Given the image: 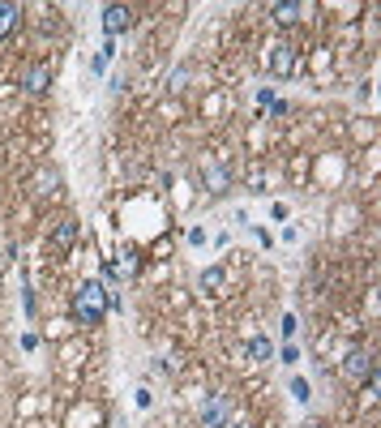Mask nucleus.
<instances>
[{"mask_svg": "<svg viewBox=\"0 0 381 428\" xmlns=\"http://www.w3.org/2000/svg\"><path fill=\"white\" fill-rule=\"evenodd\" d=\"M107 308H116V296H107L103 291V283H82L77 287V296H73V317H77V325H99L107 317Z\"/></svg>", "mask_w": 381, "mask_h": 428, "instance_id": "f257e3e1", "label": "nucleus"}, {"mask_svg": "<svg viewBox=\"0 0 381 428\" xmlns=\"http://www.w3.org/2000/svg\"><path fill=\"white\" fill-rule=\"evenodd\" d=\"M129 26H133V9L129 5H107L103 9V30H107V39L120 34V30H129Z\"/></svg>", "mask_w": 381, "mask_h": 428, "instance_id": "f03ea898", "label": "nucleus"}, {"mask_svg": "<svg viewBox=\"0 0 381 428\" xmlns=\"http://www.w3.org/2000/svg\"><path fill=\"white\" fill-rule=\"evenodd\" d=\"M343 373H347L351 381H369V377H373V360H369V352H347V356H343Z\"/></svg>", "mask_w": 381, "mask_h": 428, "instance_id": "7ed1b4c3", "label": "nucleus"}, {"mask_svg": "<svg viewBox=\"0 0 381 428\" xmlns=\"http://www.w3.org/2000/svg\"><path fill=\"white\" fill-rule=\"evenodd\" d=\"M56 189H60V171L56 167H39L34 171V193H39V197H52Z\"/></svg>", "mask_w": 381, "mask_h": 428, "instance_id": "20e7f679", "label": "nucleus"}, {"mask_svg": "<svg viewBox=\"0 0 381 428\" xmlns=\"http://www.w3.org/2000/svg\"><path fill=\"white\" fill-rule=\"evenodd\" d=\"M30 94H43L48 86H52V65H34L30 73H26V82H22Z\"/></svg>", "mask_w": 381, "mask_h": 428, "instance_id": "39448f33", "label": "nucleus"}, {"mask_svg": "<svg viewBox=\"0 0 381 428\" xmlns=\"http://www.w3.org/2000/svg\"><path fill=\"white\" fill-rule=\"evenodd\" d=\"M52 244H56V248H73V244H77V223H73V219H60V223L52 227Z\"/></svg>", "mask_w": 381, "mask_h": 428, "instance_id": "423d86ee", "label": "nucleus"}, {"mask_svg": "<svg viewBox=\"0 0 381 428\" xmlns=\"http://www.w3.org/2000/svg\"><path fill=\"white\" fill-rule=\"evenodd\" d=\"M270 69H274L278 77H291V73H296V52H291V47H274Z\"/></svg>", "mask_w": 381, "mask_h": 428, "instance_id": "0eeeda50", "label": "nucleus"}, {"mask_svg": "<svg viewBox=\"0 0 381 428\" xmlns=\"http://www.w3.org/2000/svg\"><path fill=\"white\" fill-rule=\"evenodd\" d=\"M227 184H231V176H227V167H218V163H210V167H206V189H210V193H227Z\"/></svg>", "mask_w": 381, "mask_h": 428, "instance_id": "6e6552de", "label": "nucleus"}, {"mask_svg": "<svg viewBox=\"0 0 381 428\" xmlns=\"http://www.w3.org/2000/svg\"><path fill=\"white\" fill-rule=\"evenodd\" d=\"M17 17H22V9L9 5V0H0V39H5V34L17 26Z\"/></svg>", "mask_w": 381, "mask_h": 428, "instance_id": "1a4fd4ad", "label": "nucleus"}, {"mask_svg": "<svg viewBox=\"0 0 381 428\" xmlns=\"http://www.w3.org/2000/svg\"><path fill=\"white\" fill-rule=\"evenodd\" d=\"M223 424H227V403L214 398V403L206 407V428H223Z\"/></svg>", "mask_w": 381, "mask_h": 428, "instance_id": "9d476101", "label": "nucleus"}, {"mask_svg": "<svg viewBox=\"0 0 381 428\" xmlns=\"http://www.w3.org/2000/svg\"><path fill=\"white\" fill-rule=\"evenodd\" d=\"M227 283V275H223V266H210V270H202V291H218Z\"/></svg>", "mask_w": 381, "mask_h": 428, "instance_id": "9b49d317", "label": "nucleus"}, {"mask_svg": "<svg viewBox=\"0 0 381 428\" xmlns=\"http://www.w3.org/2000/svg\"><path fill=\"white\" fill-rule=\"evenodd\" d=\"M270 352H274V347H270V339H262V334H257V339L249 343V360H257V364H266V360H270Z\"/></svg>", "mask_w": 381, "mask_h": 428, "instance_id": "f8f14e48", "label": "nucleus"}, {"mask_svg": "<svg viewBox=\"0 0 381 428\" xmlns=\"http://www.w3.org/2000/svg\"><path fill=\"white\" fill-rule=\"evenodd\" d=\"M296 17H300V5H274V22L278 26H291Z\"/></svg>", "mask_w": 381, "mask_h": 428, "instance_id": "ddd939ff", "label": "nucleus"}, {"mask_svg": "<svg viewBox=\"0 0 381 428\" xmlns=\"http://www.w3.org/2000/svg\"><path fill=\"white\" fill-rule=\"evenodd\" d=\"M185 82H189V69H176V73H172V82H167V90L180 94V90H185Z\"/></svg>", "mask_w": 381, "mask_h": 428, "instance_id": "4468645a", "label": "nucleus"}, {"mask_svg": "<svg viewBox=\"0 0 381 428\" xmlns=\"http://www.w3.org/2000/svg\"><path fill=\"white\" fill-rule=\"evenodd\" d=\"M107 61H112V43H103V47H99V56H94V69H107Z\"/></svg>", "mask_w": 381, "mask_h": 428, "instance_id": "2eb2a0df", "label": "nucleus"}, {"mask_svg": "<svg viewBox=\"0 0 381 428\" xmlns=\"http://www.w3.org/2000/svg\"><path fill=\"white\" fill-rule=\"evenodd\" d=\"M291 394L305 403V398H309V381H291Z\"/></svg>", "mask_w": 381, "mask_h": 428, "instance_id": "dca6fc26", "label": "nucleus"}, {"mask_svg": "<svg viewBox=\"0 0 381 428\" xmlns=\"http://www.w3.org/2000/svg\"><path fill=\"white\" fill-rule=\"evenodd\" d=\"M305 428H326V424H317V420H309V424H305Z\"/></svg>", "mask_w": 381, "mask_h": 428, "instance_id": "f3484780", "label": "nucleus"}]
</instances>
